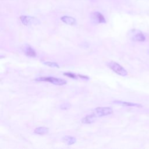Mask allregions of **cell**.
Instances as JSON below:
<instances>
[{
    "mask_svg": "<svg viewBox=\"0 0 149 149\" xmlns=\"http://www.w3.org/2000/svg\"><path fill=\"white\" fill-rule=\"evenodd\" d=\"M24 54L26 56L29 57H35L36 52L35 50L30 45H27L24 48Z\"/></svg>",
    "mask_w": 149,
    "mask_h": 149,
    "instance_id": "10",
    "label": "cell"
},
{
    "mask_svg": "<svg viewBox=\"0 0 149 149\" xmlns=\"http://www.w3.org/2000/svg\"><path fill=\"white\" fill-rule=\"evenodd\" d=\"M61 20L65 23L66 24L68 25H70V26H73L76 24V20L71 17V16H63L62 17H61Z\"/></svg>",
    "mask_w": 149,
    "mask_h": 149,
    "instance_id": "9",
    "label": "cell"
},
{
    "mask_svg": "<svg viewBox=\"0 0 149 149\" xmlns=\"http://www.w3.org/2000/svg\"><path fill=\"white\" fill-rule=\"evenodd\" d=\"M20 20L22 24L25 26L36 25L40 23V20L37 18L30 16H20Z\"/></svg>",
    "mask_w": 149,
    "mask_h": 149,
    "instance_id": "3",
    "label": "cell"
},
{
    "mask_svg": "<svg viewBox=\"0 0 149 149\" xmlns=\"http://www.w3.org/2000/svg\"><path fill=\"white\" fill-rule=\"evenodd\" d=\"M62 140L67 143L68 145H72L73 144L76 142V139L74 137L70 136H65L63 137Z\"/></svg>",
    "mask_w": 149,
    "mask_h": 149,
    "instance_id": "11",
    "label": "cell"
},
{
    "mask_svg": "<svg viewBox=\"0 0 149 149\" xmlns=\"http://www.w3.org/2000/svg\"><path fill=\"white\" fill-rule=\"evenodd\" d=\"M148 52H149V51H148Z\"/></svg>",
    "mask_w": 149,
    "mask_h": 149,
    "instance_id": "17",
    "label": "cell"
},
{
    "mask_svg": "<svg viewBox=\"0 0 149 149\" xmlns=\"http://www.w3.org/2000/svg\"><path fill=\"white\" fill-rule=\"evenodd\" d=\"M114 104L120 105L122 106H126V107H139L140 108L142 105L140 104L130 102H126V101H115L113 102Z\"/></svg>",
    "mask_w": 149,
    "mask_h": 149,
    "instance_id": "8",
    "label": "cell"
},
{
    "mask_svg": "<svg viewBox=\"0 0 149 149\" xmlns=\"http://www.w3.org/2000/svg\"><path fill=\"white\" fill-rule=\"evenodd\" d=\"M43 63H44L45 65L48 66H49V67H51V68H59V65H58L57 63H56V62L47 61V62H43Z\"/></svg>",
    "mask_w": 149,
    "mask_h": 149,
    "instance_id": "13",
    "label": "cell"
},
{
    "mask_svg": "<svg viewBox=\"0 0 149 149\" xmlns=\"http://www.w3.org/2000/svg\"><path fill=\"white\" fill-rule=\"evenodd\" d=\"M91 19L94 23H106L104 16L98 12H94L91 15Z\"/></svg>",
    "mask_w": 149,
    "mask_h": 149,
    "instance_id": "6",
    "label": "cell"
},
{
    "mask_svg": "<svg viewBox=\"0 0 149 149\" xmlns=\"http://www.w3.org/2000/svg\"><path fill=\"white\" fill-rule=\"evenodd\" d=\"M97 117V116L94 113L87 115L81 119V122L84 124L92 123L96 120Z\"/></svg>",
    "mask_w": 149,
    "mask_h": 149,
    "instance_id": "7",
    "label": "cell"
},
{
    "mask_svg": "<svg viewBox=\"0 0 149 149\" xmlns=\"http://www.w3.org/2000/svg\"><path fill=\"white\" fill-rule=\"evenodd\" d=\"M35 80L38 81H47L53 84L58 86H62L66 84L67 83V81L65 80L54 77H41L37 78Z\"/></svg>",
    "mask_w": 149,
    "mask_h": 149,
    "instance_id": "2",
    "label": "cell"
},
{
    "mask_svg": "<svg viewBox=\"0 0 149 149\" xmlns=\"http://www.w3.org/2000/svg\"><path fill=\"white\" fill-rule=\"evenodd\" d=\"M78 77L81 78V79H86V80H88L89 79V77H87V76H84V75H82V74H77Z\"/></svg>",
    "mask_w": 149,
    "mask_h": 149,
    "instance_id": "16",
    "label": "cell"
},
{
    "mask_svg": "<svg viewBox=\"0 0 149 149\" xmlns=\"http://www.w3.org/2000/svg\"><path fill=\"white\" fill-rule=\"evenodd\" d=\"M34 132L37 134L43 135L47 134L48 132V128L45 127H38L34 129Z\"/></svg>",
    "mask_w": 149,
    "mask_h": 149,
    "instance_id": "12",
    "label": "cell"
},
{
    "mask_svg": "<svg viewBox=\"0 0 149 149\" xmlns=\"http://www.w3.org/2000/svg\"><path fill=\"white\" fill-rule=\"evenodd\" d=\"M94 113L98 117L104 116L107 115H109L113 112V109L112 108L109 107H97L94 109Z\"/></svg>",
    "mask_w": 149,
    "mask_h": 149,
    "instance_id": "5",
    "label": "cell"
},
{
    "mask_svg": "<svg viewBox=\"0 0 149 149\" xmlns=\"http://www.w3.org/2000/svg\"><path fill=\"white\" fill-rule=\"evenodd\" d=\"M130 38L133 41L143 42L146 40L144 34L140 30L133 29L130 31Z\"/></svg>",
    "mask_w": 149,
    "mask_h": 149,
    "instance_id": "4",
    "label": "cell"
},
{
    "mask_svg": "<svg viewBox=\"0 0 149 149\" xmlns=\"http://www.w3.org/2000/svg\"><path fill=\"white\" fill-rule=\"evenodd\" d=\"M107 66L115 73L116 74L122 76H126L127 75V70L122 67L119 63L114 62V61H110L108 63Z\"/></svg>",
    "mask_w": 149,
    "mask_h": 149,
    "instance_id": "1",
    "label": "cell"
},
{
    "mask_svg": "<svg viewBox=\"0 0 149 149\" xmlns=\"http://www.w3.org/2000/svg\"><path fill=\"white\" fill-rule=\"evenodd\" d=\"M63 74L66 76L70 77V78H72V79H76L78 77L77 74H76L71 73V72H66V73H64Z\"/></svg>",
    "mask_w": 149,
    "mask_h": 149,
    "instance_id": "14",
    "label": "cell"
},
{
    "mask_svg": "<svg viewBox=\"0 0 149 149\" xmlns=\"http://www.w3.org/2000/svg\"><path fill=\"white\" fill-rule=\"evenodd\" d=\"M70 107V105L68 103H63L61 105V108L62 109H67Z\"/></svg>",
    "mask_w": 149,
    "mask_h": 149,
    "instance_id": "15",
    "label": "cell"
}]
</instances>
